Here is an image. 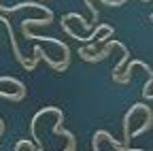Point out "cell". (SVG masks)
Masks as SVG:
<instances>
[{"label":"cell","instance_id":"cell-1","mask_svg":"<svg viewBox=\"0 0 153 151\" xmlns=\"http://www.w3.org/2000/svg\"><path fill=\"white\" fill-rule=\"evenodd\" d=\"M149 115V113H153L147 104H132L130 106V111L123 115V143H130L132 141V132H130V123H132V119H134V115Z\"/></svg>","mask_w":153,"mask_h":151},{"label":"cell","instance_id":"cell-2","mask_svg":"<svg viewBox=\"0 0 153 151\" xmlns=\"http://www.w3.org/2000/svg\"><path fill=\"white\" fill-rule=\"evenodd\" d=\"M64 121V115L62 117H57V121L53 123V128H51V132H53V134H57V136H64L66 138V149L64 151H74V147H76V141H74V134H72V132H68V130H64L60 123Z\"/></svg>","mask_w":153,"mask_h":151},{"label":"cell","instance_id":"cell-3","mask_svg":"<svg viewBox=\"0 0 153 151\" xmlns=\"http://www.w3.org/2000/svg\"><path fill=\"white\" fill-rule=\"evenodd\" d=\"M119 45H121V43H117V41H108V43H106V47H104L100 53L89 55V51H87V49H79V55H81L85 62H100V60H104L106 55L111 53V49H113V47H119Z\"/></svg>","mask_w":153,"mask_h":151},{"label":"cell","instance_id":"cell-4","mask_svg":"<svg viewBox=\"0 0 153 151\" xmlns=\"http://www.w3.org/2000/svg\"><path fill=\"white\" fill-rule=\"evenodd\" d=\"M96 134H98V136H102V138H106L111 145H113V149H117V151H145V149H132V147H126L123 143H119V141H115L111 134H108V132L106 130H100V132H96Z\"/></svg>","mask_w":153,"mask_h":151},{"label":"cell","instance_id":"cell-5","mask_svg":"<svg viewBox=\"0 0 153 151\" xmlns=\"http://www.w3.org/2000/svg\"><path fill=\"white\" fill-rule=\"evenodd\" d=\"M4 83H9V85H13L15 89H19V91H26V87H24V83L19 81V79H15V77H0V85H4Z\"/></svg>","mask_w":153,"mask_h":151}]
</instances>
